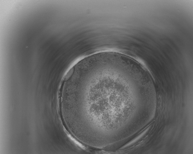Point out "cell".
<instances>
[{
  "mask_svg": "<svg viewBox=\"0 0 193 154\" xmlns=\"http://www.w3.org/2000/svg\"><path fill=\"white\" fill-rule=\"evenodd\" d=\"M135 80L128 60L120 54L83 66L72 94L76 123L93 138L115 137L121 116L129 107L126 90Z\"/></svg>",
  "mask_w": 193,
  "mask_h": 154,
  "instance_id": "obj_1",
  "label": "cell"
},
{
  "mask_svg": "<svg viewBox=\"0 0 193 154\" xmlns=\"http://www.w3.org/2000/svg\"><path fill=\"white\" fill-rule=\"evenodd\" d=\"M75 71L74 66L72 67L68 71L64 79V82L68 81L72 76Z\"/></svg>",
  "mask_w": 193,
  "mask_h": 154,
  "instance_id": "obj_2",
  "label": "cell"
}]
</instances>
